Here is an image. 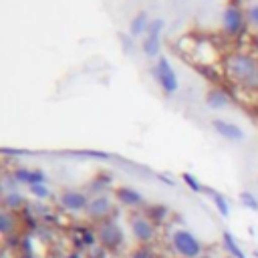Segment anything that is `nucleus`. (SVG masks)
<instances>
[{"mask_svg":"<svg viewBox=\"0 0 258 258\" xmlns=\"http://www.w3.org/2000/svg\"><path fill=\"white\" fill-rule=\"evenodd\" d=\"M20 258H32V256H30V254H28V252H26V254H22V256H20Z\"/></svg>","mask_w":258,"mask_h":258,"instance_id":"c85d7f7f","label":"nucleus"},{"mask_svg":"<svg viewBox=\"0 0 258 258\" xmlns=\"http://www.w3.org/2000/svg\"><path fill=\"white\" fill-rule=\"evenodd\" d=\"M115 198H117V202H119L121 206H125V208H137V206L143 204V196H141L137 189L127 187V185L117 187V189H115Z\"/></svg>","mask_w":258,"mask_h":258,"instance_id":"f8f14e48","label":"nucleus"},{"mask_svg":"<svg viewBox=\"0 0 258 258\" xmlns=\"http://www.w3.org/2000/svg\"><path fill=\"white\" fill-rule=\"evenodd\" d=\"M73 155H89V157H97V159H109L111 155L105 151H93V149H85V151H73Z\"/></svg>","mask_w":258,"mask_h":258,"instance_id":"b1692460","label":"nucleus"},{"mask_svg":"<svg viewBox=\"0 0 258 258\" xmlns=\"http://www.w3.org/2000/svg\"><path fill=\"white\" fill-rule=\"evenodd\" d=\"M153 75H155L157 85H159L167 95H171V93H175V91L179 89L177 75H175V71H173V67H171V62H169L167 56H163V54L157 56L155 67H153Z\"/></svg>","mask_w":258,"mask_h":258,"instance_id":"7ed1b4c3","label":"nucleus"},{"mask_svg":"<svg viewBox=\"0 0 258 258\" xmlns=\"http://www.w3.org/2000/svg\"><path fill=\"white\" fill-rule=\"evenodd\" d=\"M95 242H99L97 232H93V230H89V228H81V244H83V246H93Z\"/></svg>","mask_w":258,"mask_h":258,"instance_id":"412c9836","label":"nucleus"},{"mask_svg":"<svg viewBox=\"0 0 258 258\" xmlns=\"http://www.w3.org/2000/svg\"><path fill=\"white\" fill-rule=\"evenodd\" d=\"M16 216L10 212V210H4L2 208V212H0V232H2V236L4 238H8L10 234H12V230L16 228Z\"/></svg>","mask_w":258,"mask_h":258,"instance_id":"dca6fc26","label":"nucleus"},{"mask_svg":"<svg viewBox=\"0 0 258 258\" xmlns=\"http://www.w3.org/2000/svg\"><path fill=\"white\" fill-rule=\"evenodd\" d=\"M163 26H165V20L163 18H153L149 22L147 34L143 36V42H141V48H143L145 56H149V58L161 56L159 54V50H161V38H159V34L163 30Z\"/></svg>","mask_w":258,"mask_h":258,"instance_id":"423d86ee","label":"nucleus"},{"mask_svg":"<svg viewBox=\"0 0 258 258\" xmlns=\"http://www.w3.org/2000/svg\"><path fill=\"white\" fill-rule=\"evenodd\" d=\"M212 127L226 141H240V139H244V131L236 123H230V121H224V119H214Z\"/></svg>","mask_w":258,"mask_h":258,"instance_id":"9d476101","label":"nucleus"},{"mask_svg":"<svg viewBox=\"0 0 258 258\" xmlns=\"http://www.w3.org/2000/svg\"><path fill=\"white\" fill-rule=\"evenodd\" d=\"M129 228H131L133 238H135L139 244H143V246H147V244H151V242L155 240L157 228H155V224H153L145 214H133V216L129 218Z\"/></svg>","mask_w":258,"mask_h":258,"instance_id":"39448f33","label":"nucleus"},{"mask_svg":"<svg viewBox=\"0 0 258 258\" xmlns=\"http://www.w3.org/2000/svg\"><path fill=\"white\" fill-rule=\"evenodd\" d=\"M222 246H224L226 254H230V258H246V254L242 252V248L238 246L236 238L230 232H224L222 234Z\"/></svg>","mask_w":258,"mask_h":258,"instance_id":"2eb2a0df","label":"nucleus"},{"mask_svg":"<svg viewBox=\"0 0 258 258\" xmlns=\"http://www.w3.org/2000/svg\"><path fill=\"white\" fill-rule=\"evenodd\" d=\"M149 14L145 12V10H141V12H137L133 18H131V22H129V34L133 36V38H137V36H145L147 34V28H149Z\"/></svg>","mask_w":258,"mask_h":258,"instance_id":"ddd939ff","label":"nucleus"},{"mask_svg":"<svg viewBox=\"0 0 258 258\" xmlns=\"http://www.w3.org/2000/svg\"><path fill=\"white\" fill-rule=\"evenodd\" d=\"M131 258H155V254L147 246H139L137 250L131 252Z\"/></svg>","mask_w":258,"mask_h":258,"instance_id":"393cba45","label":"nucleus"},{"mask_svg":"<svg viewBox=\"0 0 258 258\" xmlns=\"http://www.w3.org/2000/svg\"><path fill=\"white\" fill-rule=\"evenodd\" d=\"M133 36L131 34H125V32H119V40H121V44H123V48H125V52H133V40H131Z\"/></svg>","mask_w":258,"mask_h":258,"instance_id":"a878e982","label":"nucleus"},{"mask_svg":"<svg viewBox=\"0 0 258 258\" xmlns=\"http://www.w3.org/2000/svg\"><path fill=\"white\" fill-rule=\"evenodd\" d=\"M181 179L185 181V185H187L191 191H202V183H200L191 173H187V171H185V173H181Z\"/></svg>","mask_w":258,"mask_h":258,"instance_id":"5701e85b","label":"nucleus"},{"mask_svg":"<svg viewBox=\"0 0 258 258\" xmlns=\"http://www.w3.org/2000/svg\"><path fill=\"white\" fill-rule=\"evenodd\" d=\"M206 103H208V107H212V109H224V107L230 103V97H228L226 91H222V89H212V91H208V95H206Z\"/></svg>","mask_w":258,"mask_h":258,"instance_id":"4468645a","label":"nucleus"},{"mask_svg":"<svg viewBox=\"0 0 258 258\" xmlns=\"http://www.w3.org/2000/svg\"><path fill=\"white\" fill-rule=\"evenodd\" d=\"M97 238H99V244L107 250H119L125 242V234L115 220L101 222L97 228Z\"/></svg>","mask_w":258,"mask_h":258,"instance_id":"20e7f679","label":"nucleus"},{"mask_svg":"<svg viewBox=\"0 0 258 258\" xmlns=\"http://www.w3.org/2000/svg\"><path fill=\"white\" fill-rule=\"evenodd\" d=\"M58 202H60V206H62L64 210H69V212H81V210H87V206H89L91 200L87 198L85 191H79V189H64V191L60 194Z\"/></svg>","mask_w":258,"mask_h":258,"instance_id":"1a4fd4ad","label":"nucleus"},{"mask_svg":"<svg viewBox=\"0 0 258 258\" xmlns=\"http://www.w3.org/2000/svg\"><path fill=\"white\" fill-rule=\"evenodd\" d=\"M226 73L246 87H258V62L244 52L230 54L226 58Z\"/></svg>","mask_w":258,"mask_h":258,"instance_id":"f257e3e1","label":"nucleus"},{"mask_svg":"<svg viewBox=\"0 0 258 258\" xmlns=\"http://www.w3.org/2000/svg\"><path fill=\"white\" fill-rule=\"evenodd\" d=\"M71 258H79V254H77V252H75V256H71Z\"/></svg>","mask_w":258,"mask_h":258,"instance_id":"c756f323","label":"nucleus"},{"mask_svg":"<svg viewBox=\"0 0 258 258\" xmlns=\"http://www.w3.org/2000/svg\"><path fill=\"white\" fill-rule=\"evenodd\" d=\"M244 22H246V14L242 12V8L238 4H228L222 12V28L226 32V36H238L244 30Z\"/></svg>","mask_w":258,"mask_h":258,"instance_id":"0eeeda50","label":"nucleus"},{"mask_svg":"<svg viewBox=\"0 0 258 258\" xmlns=\"http://www.w3.org/2000/svg\"><path fill=\"white\" fill-rule=\"evenodd\" d=\"M240 202H242V206H246L248 210H252V212H258V198H256L252 191L244 189V191L240 194Z\"/></svg>","mask_w":258,"mask_h":258,"instance_id":"aec40b11","label":"nucleus"},{"mask_svg":"<svg viewBox=\"0 0 258 258\" xmlns=\"http://www.w3.org/2000/svg\"><path fill=\"white\" fill-rule=\"evenodd\" d=\"M155 226L157 224H161L165 218H167V214H169V210H167V206H163V204H153V206H149L145 212H143Z\"/></svg>","mask_w":258,"mask_h":258,"instance_id":"f3484780","label":"nucleus"},{"mask_svg":"<svg viewBox=\"0 0 258 258\" xmlns=\"http://www.w3.org/2000/svg\"><path fill=\"white\" fill-rule=\"evenodd\" d=\"M210 194H212V198H214V204H216V210L220 212V216L228 218V216H230V204H228V200H226L222 194H216V191H210Z\"/></svg>","mask_w":258,"mask_h":258,"instance_id":"6ab92c4d","label":"nucleus"},{"mask_svg":"<svg viewBox=\"0 0 258 258\" xmlns=\"http://www.w3.org/2000/svg\"><path fill=\"white\" fill-rule=\"evenodd\" d=\"M87 216L91 218V220H95V222H105V220H109V216H111V212H113V202H111V198L109 196H95L91 202H89V206H87Z\"/></svg>","mask_w":258,"mask_h":258,"instance_id":"6e6552de","label":"nucleus"},{"mask_svg":"<svg viewBox=\"0 0 258 258\" xmlns=\"http://www.w3.org/2000/svg\"><path fill=\"white\" fill-rule=\"evenodd\" d=\"M254 254H256V258H258V250H256V252H254Z\"/></svg>","mask_w":258,"mask_h":258,"instance_id":"7c9ffc66","label":"nucleus"},{"mask_svg":"<svg viewBox=\"0 0 258 258\" xmlns=\"http://www.w3.org/2000/svg\"><path fill=\"white\" fill-rule=\"evenodd\" d=\"M12 179L18 181V183H26V185L30 187V185H34V183H44L46 175H44L40 169L18 167V169H14V173H12Z\"/></svg>","mask_w":258,"mask_h":258,"instance_id":"9b49d317","label":"nucleus"},{"mask_svg":"<svg viewBox=\"0 0 258 258\" xmlns=\"http://www.w3.org/2000/svg\"><path fill=\"white\" fill-rule=\"evenodd\" d=\"M30 194H32L34 198H38V200L50 198V189H48L44 183H34V185H30Z\"/></svg>","mask_w":258,"mask_h":258,"instance_id":"4be33fe9","label":"nucleus"},{"mask_svg":"<svg viewBox=\"0 0 258 258\" xmlns=\"http://www.w3.org/2000/svg\"><path fill=\"white\" fill-rule=\"evenodd\" d=\"M22 206H24V198H22V194H18V191H8V194L2 198V208H4V210L14 212V210H20Z\"/></svg>","mask_w":258,"mask_h":258,"instance_id":"a211bd4d","label":"nucleus"},{"mask_svg":"<svg viewBox=\"0 0 258 258\" xmlns=\"http://www.w3.org/2000/svg\"><path fill=\"white\" fill-rule=\"evenodd\" d=\"M252 40H254V46H256V50H258V32L254 34V38H252Z\"/></svg>","mask_w":258,"mask_h":258,"instance_id":"cd10ccee","label":"nucleus"},{"mask_svg":"<svg viewBox=\"0 0 258 258\" xmlns=\"http://www.w3.org/2000/svg\"><path fill=\"white\" fill-rule=\"evenodd\" d=\"M171 248L179 258H200L204 252L202 242L185 228H177L171 232Z\"/></svg>","mask_w":258,"mask_h":258,"instance_id":"f03ea898","label":"nucleus"},{"mask_svg":"<svg viewBox=\"0 0 258 258\" xmlns=\"http://www.w3.org/2000/svg\"><path fill=\"white\" fill-rule=\"evenodd\" d=\"M246 18H248V20H250L254 26H258V4H252V6L248 8Z\"/></svg>","mask_w":258,"mask_h":258,"instance_id":"bb28decb","label":"nucleus"}]
</instances>
